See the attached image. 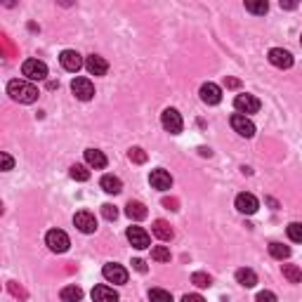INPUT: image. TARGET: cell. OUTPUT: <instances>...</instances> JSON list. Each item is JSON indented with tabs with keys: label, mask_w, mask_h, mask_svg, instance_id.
<instances>
[{
	"label": "cell",
	"mask_w": 302,
	"mask_h": 302,
	"mask_svg": "<svg viewBox=\"0 0 302 302\" xmlns=\"http://www.w3.org/2000/svg\"><path fill=\"white\" fill-rule=\"evenodd\" d=\"M7 95H10L14 102H19V104H33L41 92H38V87L31 81H19V78H14V81L7 83Z\"/></svg>",
	"instance_id": "obj_1"
},
{
	"label": "cell",
	"mask_w": 302,
	"mask_h": 302,
	"mask_svg": "<svg viewBox=\"0 0 302 302\" xmlns=\"http://www.w3.org/2000/svg\"><path fill=\"white\" fill-rule=\"evenodd\" d=\"M22 73L26 76V81H45L47 78V66L45 62H41V59H26L22 64Z\"/></svg>",
	"instance_id": "obj_2"
},
{
	"label": "cell",
	"mask_w": 302,
	"mask_h": 302,
	"mask_svg": "<svg viewBox=\"0 0 302 302\" xmlns=\"http://www.w3.org/2000/svg\"><path fill=\"white\" fill-rule=\"evenodd\" d=\"M45 243L52 253H66L71 241H69V236H66V232H62V229H50V232L45 234Z\"/></svg>",
	"instance_id": "obj_3"
},
{
	"label": "cell",
	"mask_w": 302,
	"mask_h": 302,
	"mask_svg": "<svg viewBox=\"0 0 302 302\" xmlns=\"http://www.w3.org/2000/svg\"><path fill=\"white\" fill-rule=\"evenodd\" d=\"M161 123H163V128L168 130L170 135H180L182 128H184V123H182V116H180V111L177 109H165L161 114Z\"/></svg>",
	"instance_id": "obj_4"
},
{
	"label": "cell",
	"mask_w": 302,
	"mask_h": 302,
	"mask_svg": "<svg viewBox=\"0 0 302 302\" xmlns=\"http://www.w3.org/2000/svg\"><path fill=\"white\" fill-rule=\"evenodd\" d=\"M234 109H236L238 114H243V116L257 114V111H260V99L253 97V95H236V99H234Z\"/></svg>",
	"instance_id": "obj_5"
},
{
	"label": "cell",
	"mask_w": 302,
	"mask_h": 302,
	"mask_svg": "<svg viewBox=\"0 0 302 302\" xmlns=\"http://www.w3.org/2000/svg\"><path fill=\"white\" fill-rule=\"evenodd\" d=\"M71 92L76 95V99H81V102H87V99L95 97V85L90 78H76L71 83Z\"/></svg>",
	"instance_id": "obj_6"
},
{
	"label": "cell",
	"mask_w": 302,
	"mask_h": 302,
	"mask_svg": "<svg viewBox=\"0 0 302 302\" xmlns=\"http://www.w3.org/2000/svg\"><path fill=\"white\" fill-rule=\"evenodd\" d=\"M102 274H104V279L109 281V284H128V272H125V267H121V265H116V262H109V265H104V269H102Z\"/></svg>",
	"instance_id": "obj_7"
},
{
	"label": "cell",
	"mask_w": 302,
	"mask_h": 302,
	"mask_svg": "<svg viewBox=\"0 0 302 302\" xmlns=\"http://www.w3.org/2000/svg\"><path fill=\"white\" fill-rule=\"evenodd\" d=\"M229 123H232V128L236 130L241 137H253V135H255V123L250 121L248 116H243V114H234Z\"/></svg>",
	"instance_id": "obj_8"
},
{
	"label": "cell",
	"mask_w": 302,
	"mask_h": 302,
	"mask_svg": "<svg viewBox=\"0 0 302 302\" xmlns=\"http://www.w3.org/2000/svg\"><path fill=\"white\" fill-rule=\"evenodd\" d=\"M73 224L78 226V232H83V234H95V232H97V220H95V215H92V213H87V210L76 213V215H73Z\"/></svg>",
	"instance_id": "obj_9"
},
{
	"label": "cell",
	"mask_w": 302,
	"mask_h": 302,
	"mask_svg": "<svg viewBox=\"0 0 302 302\" xmlns=\"http://www.w3.org/2000/svg\"><path fill=\"white\" fill-rule=\"evenodd\" d=\"M269 64L276 66V69H291L293 66V54L284 47H274L269 50Z\"/></svg>",
	"instance_id": "obj_10"
},
{
	"label": "cell",
	"mask_w": 302,
	"mask_h": 302,
	"mask_svg": "<svg viewBox=\"0 0 302 302\" xmlns=\"http://www.w3.org/2000/svg\"><path fill=\"white\" fill-rule=\"evenodd\" d=\"M125 236H128V241L135 246L137 250H144V248H149V243H151V238H149V234L142 229V226H128V232H125Z\"/></svg>",
	"instance_id": "obj_11"
},
{
	"label": "cell",
	"mask_w": 302,
	"mask_h": 302,
	"mask_svg": "<svg viewBox=\"0 0 302 302\" xmlns=\"http://www.w3.org/2000/svg\"><path fill=\"white\" fill-rule=\"evenodd\" d=\"M236 208L238 213H243V215H255L257 208H260V201H257L253 194H238L236 196Z\"/></svg>",
	"instance_id": "obj_12"
},
{
	"label": "cell",
	"mask_w": 302,
	"mask_h": 302,
	"mask_svg": "<svg viewBox=\"0 0 302 302\" xmlns=\"http://www.w3.org/2000/svg\"><path fill=\"white\" fill-rule=\"evenodd\" d=\"M149 182H151V186H154V189H158V192H165V189H170V186H173V177H170L168 170H163V168L151 170Z\"/></svg>",
	"instance_id": "obj_13"
},
{
	"label": "cell",
	"mask_w": 302,
	"mask_h": 302,
	"mask_svg": "<svg viewBox=\"0 0 302 302\" xmlns=\"http://www.w3.org/2000/svg\"><path fill=\"white\" fill-rule=\"evenodd\" d=\"M59 62H62V66H64L66 71H71V73L81 71V66L85 64V62H83V57L76 52V50H64V52L59 54Z\"/></svg>",
	"instance_id": "obj_14"
},
{
	"label": "cell",
	"mask_w": 302,
	"mask_h": 302,
	"mask_svg": "<svg viewBox=\"0 0 302 302\" xmlns=\"http://www.w3.org/2000/svg\"><path fill=\"white\" fill-rule=\"evenodd\" d=\"M201 99H203L205 104H210V106L220 104V102H222L220 85H215V83H203V85H201Z\"/></svg>",
	"instance_id": "obj_15"
},
{
	"label": "cell",
	"mask_w": 302,
	"mask_h": 302,
	"mask_svg": "<svg viewBox=\"0 0 302 302\" xmlns=\"http://www.w3.org/2000/svg\"><path fill=\"white\" fill-rule=\"evenodd\" d=\"M85 69L90 71L92 76H104L106 71H109V64H106L104 57H99V54H90V57L85 59Z\"/></svg>",
	"instance_id": "obj_16"
},
{
	"label": "cell",
	"mask_w": 302,
	"mask_h": 302,
	"mask_svg": "<svg viewBox=\"0 0 302 302\" xmlns=\"http://www.w3.org/2000/svg\"><path fill=\"white\" fill-rule=\"evenodd\" d=\"M92 300L95 302H118V293L114 288H109V286H95Z\"/></svg>",
	"instance_id": "obj_17"
},
{
	"label": "cell",
	"mask_w": 302,
	"mask_h": 302,
	"mask_svg": "<svg viewBox=\"0 0 302 302\" xmlns=\"http://www.w3.org/2000/svg\"><path fill=\"white\" fill-rule=\"evenodd\" d=\"M85 163L95 170L106 168V156L99 149H85Z\"/></svg>",
	"instance_id": "obj_18"
},
{
	"label": "cell",
	"mask_w": 302,
	"mask_h": 302,
	"mask_svg": "<svg viewBox=\"0 0 302 302\" xmlns=\"http://www.w3.org/2000/svg\"><path fill=\"white\" fill-rule=\"evenodd\" d=\"M125 215H128L130 220L140 222V220H144L149 213H146V205L144 203H140V201H130V203L125 205Z\"/></svg>",
	"instance_id": "obj_19"
},
{
	"label": "cell",
	"mask_w": 302,
	"mask_h": 302,
	"mask_svg": "<svg viewBox=\"0 0 302 302\" xmlns=\"http://www.w3.org/2000/svg\"><path fill=\"white\" fill-rule=\"evenodd\" d=\"M151 232H154V236H156V238H161V241H170V238L175 236L173 226H170L165 220H156V222H154Z\"/></svg>",
	"instance_id": "obj_20"
},
{
	"label": "cell",
	"mask_w": 302,
	"mask_h": 302,
	"mask_svg": "<svg viewBox=\"0 0 302 302\" xmlns=\"http://www.w3.org/2000/svg\"><path fill=\"white\" fill-rule=\"evenodd\" d=\"M99 184H102V189H104L106 194H121L123 192V182L118 180L116 175H104Z\"/></svg>",
	"instance_id": "obj_21"
},
{
	"label": "cell",
	"mask_w": 302,
	"mask_h": 302,
	"mask_svg": "<svg viewBox=\"0 0 302 302\" xmlns=\"http://www.w3.org/2000/svg\"><path fill=\"white\" fill-rule=\"evenodd\" d=\"M236 281L243 286V288H253V286L257 284V274L253 272V269L241 267V269H236Z\"/></svg>",
	"instance_id": "obj_22"
},
{
	"label": "cell",
	"mask_w": 302,
	"mask_h": 302,
	"mask_svg": "<svg viewBox=\"0 0 302 302\" xmlns=\"http://www.w3.org/2000/svg\"><path fill=\"white\" fill-rule=\"evenodd\" d=\"M59 297H62V302H81L83 291L78 288V286H64L62 293H59Z\"/></svg>",
	"instance_id": "obj_23"
},
{
	"label": "cell",
	"mask_w": 302,
	"mask_h": 302,
	"mask_svg": "<svg viewBox=\"0 0 302 302\" xmlns=\"http://www.w3.org/2000/svg\"><path fill=\"white\" fill-rule=\"evenodd\" d=\"M269 255L276 257V260H288L291 257V248L279 243V241H274V243H269Z\"/></svg>",
	"instance_id": "obj_24"
},
{
	"label": "cell",
	"mask_w": 302,
	"mask_h": 302,
	"mask_svg": "<svg viewBox=\"0 0 302 302\" xmlns=\"http://www.w3.org/2000/svg\"><path fill=\"white\" fill-rule=\"evenodd\" d=\"M246 10L253 14H267L269 3L267 0H246Z\"/></svg>",
	"instance_id": "obj_25"
},
{
	"label": "cell",
	"mask_w": 302,
	"mask_h": 302,
	"mask_svg": "<svg viewBox=\"0 0 302 302\" xmlns=\"http://www.w3.org/2000/svg\"><path fill=\"white\" fill-rule=\"evenodd\" d=\"M284 276L291 284H302V269L295 265H284Z\"/></svg>",
	"instance_id": "obj_26"
},
{
	"label": "cell",
	"mask_w": 302,
	"mask_h": 302,
	"mask_svg": "<svg viewBox=\"0 0 302 302\" xmlns=\"http://www.w3.org/2000/svg\"><path fill=\"white\" fill-rule=\"evenodd\" d=\"M192 284L198 286V288H210V286H213V279H210L205 272H194L192 274Z\"/></svg>",
	"instance_id": "obj_27"
},
{
	"label": "cell",
	"mask_w": 302,
	"mask_h": 302,
	"mask_svg": "<svg viewBox=\"0 0 302 302\" xmlns=\"http://www.w3.org/2000/svg\"><path fill=\"white\" fill-rule=\"evenodd\" d=\"M149 300L151 302H173V295L163 288H151L149 291Z\"/></svg>",
	"instance_id": "obj_28"
},
{
	"label": "cell",
	"mask_w": 302,
	"mask_h": 302,
	"mask_svg": "<svg viewBox=\"0 0 302 302\" xmlns=\"http://www.w3.org/2000/svg\"><path fill=\"white\" fill-rule=\"evenodd\" d=\"M286 232H288V238H291V241L302 243V224L300 222H291V224L286 226Z\"/></svg>",
	"instance_id": "obj_29"
},
{
	"label": "cell",
	"mask_w": 302,
	"mask_h": 302,
	"mask_svg": "<svg viewBox=\"0 0 302 302\" xmlns=\"http://www.w3.org/2000/svg\"><path fill=\"white\" fill-rule=\"evenodd\" d=\"M71 177H73L76 182H87L90 180V170H87L85 165H71Z\"/></svg>",
	"instance_id": "obj_30"
},
{
	"label": "cell",
	"mask_w": 302,
	"mask_h": 302,
	"mask_svg": "<svg viewBox=\"0 0 302 302\" xmlns=\"http://www.w3.org/2000/svg\"><path fill=\"white\" fill-rule=\"evenodd\" d=\"M151 257L156 262H170V248L168 246H156V248L151 250Z\"/></svg>",
	"instance_id": "obj_31"
},
{
	"label": "cell",
	"mask_w": 302,
	"mask_h": 302,
	"mask_svg": "<svg viewBox=\"0 0 302 302\" xmlns=\"http://www.w3.org/2000/svg\"><path fill=\"white\" fill-rule=\"evenodd\" d=\"M128 156H130V161L133 163H146V151L144 149H140V146H133V149L128 151Z\"/></svg>",
	"instance_id": "obj_32"
},
{
	"label": "cell",
	"mask_w": 302,
	"mask_h": 302,
	"mask_svg": "<svg viewBox=\"0 0 302 302\" xmlns=\"http://www.w3.org/2000/svg\"><path fill=\"white\" fill-rule=\"evenodd\" d=\"M7 288H10V293H12L14 297H19V300H26V297H29V293L24 291V288L17 284V281H7Z\"/></svg>",
	"instance_id": "obj_33"
},
{
	"label": "cell",
	"mask_w": 302,
	"mask_h": 302,
	"mask_svg": "<svg viewBox=\"0 0 302 302\" xmlns=\"http://www.w3.org/2000/svg\"><path fill=\"white\" fill-rule=\"evenodd\" d=\"M102 215H104L109 222H114V220H116V217H118V210H116V205L104 203V205H102Z\"/></svg>",
	"instance_id": "obj_34"
},
{
	"label": "cell",
	"mask_w": 302,
	"mask_h": 302,
	"mask_svg": "<svg viewBox=\"0 0 302 302\" xmlns=\"http://www.w3.org/2000/svg\"><path fill=\"white\" fill-rule=\"evenodd\" d=\"M257 302H276V295L272 291H262L257 293Z\"/></svg>",
	"instance_id": "obj_35"
},
{
	"label": "cell",
	"mask_w": 302,
	"mask_h": 302,
	"mask_svg": "<svg viewBox=\"0 0 302 302\" xmlns=\"http://www.w3.org/2000/svg\"><path fill=\"white\" fill-rule=\"evenodd\" d=\"M0 161H3V170H12V165H14V161H12V156L10 154H0Z\"/></svg>",
	"instance_id": "obj_36"
},
{
	"label": "cell",
	"mask_w": 302,
	"mask_h": 302,
	"mask_svg": "<svg viewBox=\"0 0 302 302\" xmlns=\"http://www.w3.org/2000/svg\"><path fill=\"white\" fill-rule=\"evenodd\" d=\"M163 205L168 210H180V201L177 198H163Z\"/></svg>",
	"instance_id": "obj_37"
},
{
	"label": "cell",
	"mask_w": 302,
	"mask_h": 302,
	"mask_svg": "<svg viewBox=\"0 0 302 302\" xmlns=\"http://www.w3.org/2000/svg\"><path fill=\"white\" fill-rule=\"evenodd\" d=\"M182 302H205L201 295H196V293H189V295L182 297Z\"/></svg>",
	"instance_id": "obj_38"
},
{
	"label": "cell",
	"mask_w": 302,
	"mask_h": 302,
	"mask_svg": "<svg viewBox=\"0 0 302 302\" xmlns=\"http://www.w3.org/2000/svg\"><path fill=\"white\" fill-rule=\"evenodd\" d=\"M133 267L137 269V272H142V274L146 272V265H144V262H142V260H133Z\"/></svg>",
	"instance_id": "obj_39"
},
{
	"label": "cell",
	"mask_w": 302,
	"mask_h": 302,
	"mask_svg": "<svg viewBox=\"0 0 302 302\" xmlns=\"http://www.w3.org/2000/svg\"><path fill=\"white\" fill-rule=\"evenodd\" d=\"M281 7H286V10H295V3H291V0H281Z\"/></svg>",
	"instance_id": "obj_40"
},
{
	"label": "cell",
	"mask_w": 302,
	"mask_h": 302,
	"mask_svg": "<svg viewBox=\"0 0 302 302\" xmlns=\"http://www.w3.org/2000/svg\"><path fill=\"white\" fill-rule=\"evenodd\" d=\"M226 85H229V87H238V81H236V78H226Z\"/></svg>",
	"instance_id": "obj_41"
},
{
	"label": "cell",
	"mask_w": 302,
	"mask_h": 302,
	"mask_svg": "<svg viewBox=\"0 0 302 302\" xmlns=\"http://www.w3.org/2000/svg\"><path fill=\"white\" fill-rule=\"evenodd\" d=\"M300 41H302V38H300Z\"/></svg>",
	"instance_id": "obj_42"
}]
</instances>
